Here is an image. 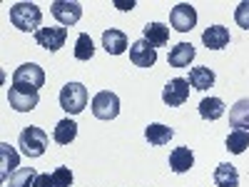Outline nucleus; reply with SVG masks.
Wrapping results in <instances>:
<instances>
[{
    "instance_id": "1a4fd4ad",
    "label": "nucleus",
    "mask_w": 249,
    "mask_h": 187,
    "mask_svg": "<svg viewBox=\"0 0 249 187\" xmlns=\"http://www.w3.org/2000/svg\"><path fill=\"white\" fill-rule=\"evenodd\" d=\"M170 23H172V28L177 33H190L197 25V10L190 3H179L170 13Z\"/></svg>"
},
{
    "instance_id": "cd10ccee",
    "label": "nucleus",
    "mask_w": 249,
    "mask_h": 187,
    "mask_svg": "<svg viewBox=\"0 0 249 187\" xmlns=\"http://www.w3.org/2000/svg\"><path fill=\"white\" fill-rule=\"evenodd\" d=\"M234 20H237V25H239V28L249 30V0H244V3L237 5V10H234Z\"/></svg>"
},
{
    "instance_id": "423d86ee",
    "label": "nucleus",
    "mask_w": 249,
    "mask_h": 187,
    "mask_svg": "<svg viewBox=\"0 0 249 187\" xmlns=\"http://www.w3.org/2000/svg\"><path fill=\"white\" fill-rule=\"evenodd\" d=\"M13 82L15 85H28V88L40 90L45 85V73H43L40 65H35V62H25V65H20L13 73Z\"/></svg>"
},
{
    "instance_id": "393cba45",
    "label": "nucleus",
    "mask_w": 249,
    "mask_h": 187,
    "mask_svg": "<svg viewBox=\"0 0 249 187\" xmlns=\"http://www.w3.org/2000/svg\"><path fill=\"white\" fill-rule=\"evenodd\" d=\"M92 55H95V43H92V37H90L88 33H80L77 40H75V57L85 62V60H92Z\"/></svg>"
},
{
    "instance_id": "f8f14e48",
    "label": "nucleus",
    "mask_w": 249,
    "mask_h": 187,
    "mask_svg": "<svg viewBox=\"0 0 249 187\" xmlns=\"http://www.w3.org/2000/svg\"><path fill=\"white\" fill-rule=\"evenodd\" d=\"M18 168H20L18 152L10 148L8 142H0V180L8 182V180L13 177L10 172H18Z\"/></svg>"
},
{
    "instance_id": "39448f33",
    "label": "nucleus",
    "mask_w": 249,
    "mask_h": 187,
    "mask_svg": "<svg viewBox=\"0 0 249 187\" xmlns=\"http://www.w3.org/2000/svg\"><path fill=\"white\" fill-rule=\"evenodd\" d=\"M92 115L97 120H115L120 115V97L110 90H102L92 97Z\"/></svg>"
},
{
    "instance_id": "c85d7f7f",
    "label": "nucleus",
    "mask_w": 249,
    "mask_h": 187,
    "mask_svg": "<svg viewBox=\"0 0 249 187\" xmlns=\"http://www.w3.org/2000/svg\"><path fill=\"white\" fill-rule=\"evenodd\" d=\"M35 187H55V182H53V175H50V172H40V175H37V182H35Z\"/></svg>"
},
{
    "instance_id": "f03ea898",
    "label": "nucleus",
    "mask_w": 249,
    "mask_h": 187,
    "mask_svg": "<svg viewBox=\"0 0 249 187\" xmlns=\"http://www.w3.org/2000/svg\"><path fill=\"white\" fill-rule=\"evenodd\" d=\"M60 108L68 115H77L88 108V88L82 82H68L60 90Z\"/></svg>"
},
{
    "instance_id": "0eeeda50",
    "label": "nucleus",
    "mask_w": 249,
    "mask_h": 187,
    "mask_svg": "<svg viewBox=\"0 0 249 187\" xmlns=\"http://www.w3.org/2000/svg\"><path fill=\"white\" fill-rule=\"evenodd\" d=\"M50 13L55 15V20L62 28H70L82 18V5L80 3H70V0H55V3L50 5Z\"/></svg>"
},
{
    "instance_id": "6e6552de",
    "label": "nucleus",
    "mask_w": 249,
    "mask_h": 187,
    "mask_svg": "<svg viewBox=\"0 0 249 187\" xmlns=\"http://www.w3.org/2000/svg\"><path fill=\"white\" fill-rule=\"evenodd\" d=\"M187 97H190V82H187L184 77L170 80L167 85H164V90H162V100H164V105H170V108L184 105Z\"/></svg>"
},
{
    "instance_id": "5701e85b",
    "label": "nucleus",
    "mask_w": 249,
    "mask_h": 187,
    "mask_svg": "<svg viewBox=\"0 0 249 187\" xmlns=\"http://www.w3.org/2000/svg\"><path fill=\"white\" fill-rule=\"evenodd\" d=\"M199 115H202V120H210V122L219 120L224 115V102L219 97H204L199 102Z\"/></svg>"
},
{
    "instance_id": "aec40b11",
    "label": "nucleus",
    "mask_w": 249,
    "mask_h": 187,
    "mask_svg": "<svg viewBox=\"0 0 249 187\" xmlns=\"http://www.w3.org/2000/svg\"><path fill=\"white\" fill-rule=\"evenodd\" d=\"M214 185L217 187H237L239 185V172L234 165L230 162H219L214 170Z\"/></svg>"
},
{
    "instance_id": "412c9836",
    "label": "nucleus",
    "mask_w": 249,
    "mask_h": 187,
    "mask_svg": "<svg viewBox=\"0 0 249 187\" xmlns=\"http://www.w3.org/2000/svg\"><path fill=\"white\" fill-rule=\"evenodd\" d=\"M187 82L195 88V90H207L214 85V70L212 68H192Z\"/></svg>"
},
{
    "instance_id": "f3484780",
    "label": "nucleus",
    "mask_w": 249,
    "mask_h": 187,
    "mask_svg": "<svg viewBox=\"0 0 249 187\" xmlns=\"http://www.w3.org/2000/svg\"><path fill=\"white\" fill-rule=\"evenodd\" d=\"M195 165V155L190 148H175L170 152V170L182 175V172H190V168Z\"/></svg>"
},
{
    "instance_id": "9d476101",
    "label": "nucleus",
    "mask_w": 249,
    "mask_h": 187,
    "mask_svg": "<svg viewBox=\"0 0 249 187\" xmlns=\"http://www.w3.org/2000/svg\"><path fill=\"white\" fill-rule=\"evenodd\" d=\"M65 40H68V28H62V25H57V28H40L35 33V43L40 48L50 50V53L60 50L62 45H65Z\"/></svg>"
},
{
    "instance_id": "4468645a",
    "label": "nucleus",
    "mask_w": 249,
    "mask_h": 187,
    "mask_svg": "<svg viewBox=\"0 0 249 187\" xmlns=\"http://www.w3.org/2000/svg\"><path fill=\"white\" fill-rule=\"evenodd\" d=\"M195 55H197V50H195L192 43H177V45L170 50L167 62H170L172 68H190V62L195 60Z\"/></svg>"
},
{
    "instance_id": "a211bd4d",
    "label": "nucleus",
    "mask_w": 249,
    "mask_h": 187,
    "mask_svg": "<svg viewBox=\"0 0 249 187\" xmlns=\"http://www.w3.org/2000/svg\"><path fill=\"white\" fill-rule=\"evenodd\" d=\"M172 128H167V125H162V122H152L144 128V137H147L150 145H155V148H162V145H167L172 140Z\"/></svg>"
},
{
    "instance_id": "c756f323",
    "label": "nucleus",
    "mask_w": 249,
    "mask_h": 187,
    "mask_svg": "<svg viewBox=\"0 0 249 187\" xmlns=\"http://www.w3.org/2000/svg\"><path fill=\"white\" fill-rule=\"evenodd\" d=\"M117 8H120V10H132L135 3H132V0H130V3H117Z\"/></svg>"
},
{
    "instance_id": "dca6fc26",
    "label": "nucleus",
    "mask_w": 249,
    "mask_h": 187,
    "mask_svg": "<svg viewBox=\"0 0 249 187\" xmlns=\"http://www.w3.org/2000/svg\"><path fill=\"white\" fill-rule=\"evenodd\" d=\"M102 48L107 50V55H122L124 50H127V35H124L122 30H105L102 33Z\"/></svg>"
},
{
    "instance_id": "b1692460",
    "label": "nucleus",
    "mask_w": 249,
    "mask_h": 187,
    "mask_svg": "<svg viewBox=\"0 0 249 187\" xmlns=\"http://www.w3.org/2000/svg\"><path fill=\"white\" fill-rule=\"evenodd\" d=\"M224 145H227V150H230L232 155H242L249 148V132L247 130H232L230 135H227Z\"/></svg>"
},
{
    "instance_id": "a878e982",
    "label": "nucleus",
    "mask_w": 249,
    "mask_h": 187,
    "mask_svg": "<svg viewBox=\"0 0 249 187\" xmlns=\"http://www.w3.org/2000/svg\"><path fill=\"white\" fill-rule=\"evenodd\" d=\"M35 182H37V172L33 168H20L8 180V187H35Z\"/></svg>"
},
{
    "instance_id": "7ed1b4c3",
    "label": "nucleus",
    "mask_w": 249,
    "mask_h": 187,
    "mask_svg": "<svg viewBox=\"0 0 249 187\" xmlns=\"http://www.w3.org/2000/svg\"><path fill=\"white\" fill-rule=\"evenodd\" d=\"M18 145H20V150H23V155L40 157V155H45V150H48V135H45V130L35 128V125H28V128L20 132Z\"/></svg>"
},
{
    "instance_id": "6ab92c4d",
    "label": "nucleus",
    "mask_w": 249,
    "mask_h": 187,
    "mask_svg": "<svg viewBox=\"0 0 249 187\" xmlns=\"http://www.w3.org/2000/svg\"><path fill=\"white\" fill-rule=\"evenodd\" d=\"M230 125L234 130H247L249 132V97L234 102V108L230 110Z\"/></svg>"
},
{
    "instance_id": "4be33fe9",
    "label": "nucleus",
    "mask_w": 249,
    "mask_h": 187,
    "mask_svg": "<svg viewBox=\"0 0 249 187\" xmlns=\"http://www.w3.org/2000/svg\"><path fill=\"white\" fill-rule=\"evenodd\" d=\"M75 135H77V122L70 120V117H65V120H60V122L55 125L53 140H55L57 145H70V142L75 140Z\"/></svg>"
},
{
    "instance_id": "ddd939ff",
    "label": "nucleus",
    "mask_w": 249,
    "mask_h": 187,
    "mask_svg": "<svg viewBox=\"0 0 249 187\" xmlns=\"http://www.w3.org/2000/svg\"><path fill=\"white\" fill-rule=\"evenodd\" d=\"M202 43L210 50H222V48L230 45V30L224 25H210L202 33Z\"/></svg>"
},
{
    "instance_id": "9b49d317",
    "label": "nucleus",
    "mask_w": 249,
    "mask_h": 187,
    "mask_svg": "<svg viewBox=\"0 0 249 187\" xmlns=\"http://www.w3.org/2000/svg\"><path fill=\"white\" fill-rule=\"evenodd\" d=\"M130 60L137 68H152L157 62V50L147 43V40H137L130 45Z\"/></svg>"
},
{
    "instance_id": "bb28decb",
    "label": "nucleus",
    "mask_w": 249,
    "mask_h": 187,
    "mask_svg": "<svg viewBox=\"0 0 249 187\" xmlns=\"http://www.w3.org/2000/svg\"><path fill=\"white\" fill-rule=\"evenodd\" d=\"M53 182H55V187H72V170L70 168H57L53 172Z\"/></svg>"
},
{
    "instance_id": "2eb2a0df",
    "label": "nucleus",
    "mask_w": 249,
    "mask_h": 187,
    "mask_svg": "<svg viewBox=\"0 0 249 187\" xmlns=\"http://www.w3.org/2000/svg\"><path fill=\"white\" fill-rule=\"evenodd\" d=\"M142 40H147L152 48H162L170 43V28L162 23H147L142 28Z\"/></svg>"
},
{
    "instance_id": "20e7f679",
    "label": "nucleus",
    "mask_w": 249,
    "mask_h": 187,
    "mask_svg": "<svg viewBox=\"0 0 249 187\" xmlns=\"http://www.w3.org/2000/svg\"><path fill=\"white\" fill-rule=\"evenodd\" d=\"M8 100H10V108L18 110V112H30L37 108V102H40V95L35 88H28V85H10L8 90Z\"/></svg>"
},
{
    "instance_id": "f257e3e1",
    "label": "nucleus",
    "mask_w": 249,
    "mask_h": 187,
    "mask_svg": "<svg viewBox=\"0 0 249 187\" xmlns=\"http://www.w3.org/2000/svg\"><path fill=\"white\" fill-rule=\"evenodd\" d=\"M10 23L23 33H37L40 23H43V10L35 3H15L10 8Z\"/></svg>"
}]
</instances>
